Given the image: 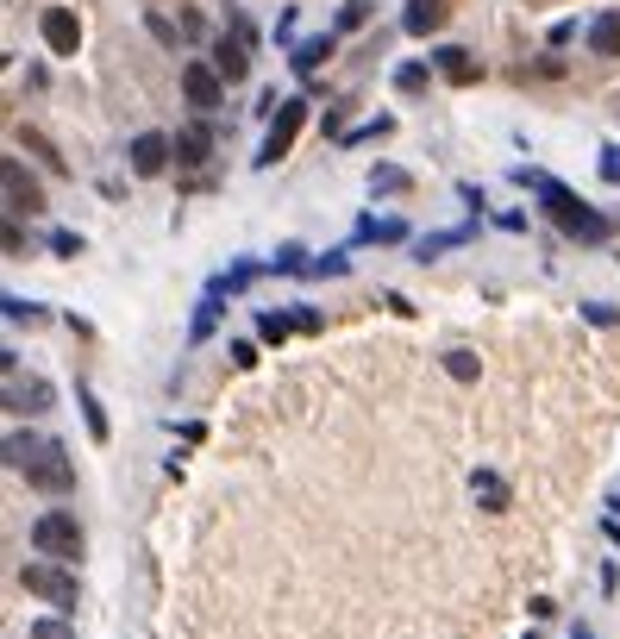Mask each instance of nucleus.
I'll return each instance as SVG.
<instances>
[{
  "label": "nucleus",
  "instance_id": "4be33fe9",
  "mask_svg": "<svg viewBox=\"0 0 620 639\" xmlns=\"http://www.w3.org/2000/svg\"><path fill=\"white\" fill-rule=\"evenodd\" d=\"M445 370L458 376V383H476V370H483V364H476V351H445Z\"/></svg>",
  "mask_w": 620,
  "mask_h": 639
},
{
  "label": "nucleus",
  "instance_id": "f8f14e48",
  "mask_svg": "<svg viewBox=\"0 0 620 639\" xmlns=\"http://www.w3.org/2000/svg\"><path fill=\"white\" fill-rule=\"evenodd\" d=\"M433 69H439L445 82H458V88L483 82V63H476V57L464 51V44H439V51H433Z\"/></svg>",
  "mask_w": 620,
  "mask_h": 639
},
{
  "label": "nucleus",
  "instance_id": "bb28decb",
  "mask_svg": "<svg viewBox=\"0 0 620 639\" xmlns=\"http://www.w3.org/2000/svg\"><path fill=\"white\" fill-rule=\"evenodd\" d=\"M395 88H401V94H420V88H426V63H401V69H395Z\"/></svg>",
  "mask_w": 620,
  "mask_h": 639
},
{
  "label": "nucleus",
  "instance_id": "2f4dec72",
  "mask_svg": "<svg viewBox=\"0 0 620 639\" xmlns=\"http://www.w3.org/2000/svg\"><path fill=\"white\" fill-rule=\"evenodd\" d=\"M51 251H57V257H76L82 239H76V232H51Z\"/></svg>",
  "mask_w": 620,
  "mask_h": 639
},
{
  "label": "nucleus",
  "instance_id": "b1692460",
  "mask_svg": "<svg viewBox=\"0 0 620 639\" xmlns=\"http://www.w3.org/2000/svg\"><path fill=\"white\" fill-rule=\"evenodd\" d=\"M226 38H238V44H245V51H257V26H251V19L238 13V7L226 13Z\"/></svg>",
  "mask_w": 620,
  "mask_h": 639
},
{
  "label": "nucleus",
  "instance_id": "6ab92c4d",
  "mask_svg": "<svg viewBox=\"0 0 620 639\" xmlns=\"http://www.w3.org/2000/svg\"><path fill=\"white\" fill-rule=\"evenodd\" d=\"M370 188H376V195H401V188H408V170H389V163H376V170H370Z\"/></svg>",
  "mask_w": 620,
  "mask_h": 639
},
{
  "label": "nucleus",
  "instance_id": "423d86ee",
  "mask_svg": "<svg viewBox=\"0 0 620 639\" xmlns=\"http://www.w3.org/2000/svg\"><path fill=\"white\" fill-rule=\"evenodd\" d=\"M182 94H188V107H195V113L226 107V82L213 76V63H188L182 69Z\"/></svg>",
  "mask_w": 620,
  "mask_h": 639
},
{
  "label": "nucleus",
  "instance_id": "7c9ffc66",
  "mask_svg": "<svg viewBox=\"0 0 620 639\" xmlns=\"http://www.w3.org/2000/svg\"><path fill=\"white\" fill-rule=\"evenodd\" d=\"M583 320H595V326H620V314H614L608 301H589V307H583Z\"/></svg>",
  "mask_w": 620,
  "mask_h": 639
},
{
  "label": "nucleus",
  "instance_id": "9d476101",
  "mask_svg": "<svg viewBox=\"0 0 620 639\" xmlns=\"http://www.w3.org/2000/svg\"><path fill=\"white\" fill-rule=\"evenodd\" d=\"M170 163H176V151H170L163 132H138L132 138V176H163Z\"/></svg>",
  "mask_w": 620,
  "mask_h": 639
},
{
  "label": "nucleus",
  "instance_id": "f704fd0d",
  "mask_svg": "<svg viewBox=\"0 0 620 639\" xmlns=\"http://www.w3.org/2000/svg\"><path fill=\"white\" fill-rule=\"evenodd\" d=\"M577 639H589V633H577Z\"/></svg>",
  "mask_w": 620,
  "mask_h": 639
},
{
  "label": "nucleus",
  "instance_id": "f257e3e1",
  "mask_svg": "<svg viewBox=\"0 0 620 639\" xmlns=\"http://www.w3.org/2000/svg\"><path fill=\"white\" fill-rule=\"evenodd\" d=\"M520 182H533L539 188V201H545V213L570 232V239H583V245H595V239H608V220L595 213L589 201H577L564 182H552V176H539V170H520Z\"/></svg>",
  "mask_w": 620,
  "mask_h": 639
},
{
  "label": "nucleus",
  "instance_id": "393cba45",
  "mask_svg": "<svg viewBox=\"0 0 620 639\" xmlns=\"http://www.w3.org/2000/svg\"><path fill=\"white\" fill-rule=\"evenodd\" d=\"M213 326H220V295H207V301H201V314H195V326H188V333H195V339H207Z\"/></svg>",
  "mask_w": 620,
  "mask_h": 639
},
{
  "label": "nucleus",
  "instance_id": "5701e85b",
  "mask_svg": "<svg viewBox=\"0 0 620 639\" xmlns=\"http://www.w3.org/2000/svg\"><path fill=\"white\" fill-rule=\"evenodd\" d=\"M464 239H470V232H433V239H420V251H414V257H420V264H426V257H439V251H451V245H464Z\"/></svg>",
  "mask_w": 620,
  "mask_h": 639
},
{
  "label": "nucleus",
  "instance_id": "cd10ccee",
  "mask_svg": "<svg viewBox=\"0 0 620 639\" xmlns=\"http://www.w3.org/2000/svg\"><path fill=\"white\" fill-rule=\"evenodd\" d=\"M357 26H370V0H351V7L339 13V32H357Z\"/></svg>",
  "mask_w": 620,
  "mask_h": 639
},
{
  "label": "nucleus",
  "instance_id": "473e14b6",
  "mask_svg": "<svg viewBox=\"0 0 620 639\" xmlns=\"http://www.w3.org/2000/svg\"><path fill=\"white\" fill-rule=\"evenodd\" d=\"M602 182H620V145L602 151Z\"/></svg>",
  "mask_w": 620,
  "mask_h": 639
},
{
  "label": "nucleus",
  "instance_id": "c9c22d12",
  "mask_svg": "<svg viewBox=\"0 0 620 639\" xmlns=\"http://www.w3.org/2000/svg\"><path fill=\"white\" fill-rule=\"evenodd\" d=\"M614 508H620V502H614Z\"/></svg>",
  "mask_w": 620,
  "mask_h": 639
},
{
  "label": "nucleus",
  "instance_id": "f3484780",
  "mask_svg": "<svg viewBox=\"0 0 620 639\" xmlns=\"http://www.w3.org/2000/svg\"><path fill=\"white\" fill-rule=\"evenodd\" d=\"M589 51L595 57H620V13H602L589 26Z\"/></svg>",
  "mask_w": 620,
  "mask_h": 639
},
{
  "label": "nucleus",
  "instance_id": "0eeeda50",
  "mask_svg": "<svg viewBox=\"0 0 620 639\" xmlns=\"http://www.w3.org/2000/svg\"><path fill=\"white\" fill-rule=\"evenodd\" d=\"M51 408V383L44 376H26V383H0V414H44Z\"/></svg>",
  "mask_w": 620,
  "mask_h": 639
},
{
  "label": "nucleus",
  "instance_id": "1a4fd4ad",
  "mask_svg": "<svg viewBox=\"0 0 620 639\" xmlns=\"http://www.w3.org/2000/svg\"><path fill=\"white\" fill-rule=\"evenodd\" d=\"M44 44H51V57H76L82 51V19L69 7H44Z\"/></svg>",
  "mask_w": 620,
  "mask_h": 639
},
{
  "label": "nucleus",
  "instance_id": "7ed1b4c3",
  "mask_svg": "<svg viewBox=\"0 0 620 639\" xmlns=\"http://www.w3.org/2000/svg\"><path fill=\"white\" fill-rule=\"evenodd\" d=\"M19 583H26L38 602H51L57 614H69V608L82 602V583H76V571H69V564H44V558H38V564H26V571H19Z\"/></svg>",
  "mask_w": 620,
  "mask_h": 639
},
{
  "label": "nucleus",
  "instance_id": "aec40b11",
  "mask_svg": "<svg viewBox=\"0 0 620 639\" xmlns=\"http://www.w3.org/2000/svg\"><path fill=\"white\" fill-rule=\"evenodd\" d=\"M0 314H7V320H19V326H44V314H38L32 301H19V295H0Z\"/></svg>",
  "mask_w": 620,
  "mask_h": 639
},
{
  "label": "nucleus",
  "instance_id": "6e6552de",
  "mask_svg": "<svg viewBox=\"0 0 620 639\" xmlns=\"http://www.w3.org/2000/svg\"><path fill=\"white\" fill-rule=\"evenodd\" d=\"M26 477H32V489H44V495H69V489H76V470H69V452H63V445H51V452H44V458L26 470Z\"/></svg>",
  "mask_w": 620,
  "mask_h": 639
},
{
  "label": "nucleus",
  "instance_id": "9b49d317",
  "mask_svg": "<svg viewBox=\"0 0 620 639\" xmlns=\"http://www.w3.org/2000/svg\"><path fill=\"white\" fill-rule=\"evenodd\" d=\"M51 445H57V439H44V433H7V439H0V464L26 477V470H32L44 452H51Z\"/></svg>",
  "mask_w": 620,
  "mask_h": 639
},
{
  "label": "nucleus",
  "instance_id": "dca6fc26",
  "mask_svg": "<svg viewBox=\"0 0 620 639\" xmlns=\"http://www.w3.org/2000/svg\"><path fill=\"white\" fill-rule=\"evenodd\" d=\"M19 145H26V151H32L38 163H51V176H69V163L57 157V145H51V138H44L38 126H19Z\"/></svg>",
  "mask_w": 620,
  "mask_h": 639
},
{
  "label": "nucleus",
  "instance_id": "f03ea898",
  "mask_svg": "<svg viewBox=\"0 0 620 639\" xmlns=\"http://www.w3.org/2000/svg\"><path fill=\"white\" fill-rule=\"evenodd\" d=\"M32 546L51 558V564H76L88 539H82V527H76V514H69V508H51V514L32 520Z\"/></svg>",
  "mask_w": 620,
  "mask_h": 639
},
{
  "label": "nucleus",
  "instance_id": "c85d7f7f",
  "mask_svg": "<svg viewBox=\"0 0 620 639\" xmlns=\"http://www.w3.org/2000/svg\"><path fill=\"white\" fill-rule=\"evenodd\" d=\"M32 639H76V633H69V621H63V614H57V621H51V614H44V621L32 627Z\"/></svg>",
  "mask_w": 620,
  "mask_h": 639
},
{
  "label": "nucleus",
  "instance_id": "39448f33",
  "mask_svg": "<svg viewBox=\"0 0 620 639\" xmlns=\"http://www.w3.org/2000/svg\"><path fill=\"white\" fill-rule=\"evenodd\" d=\"M0 195H7L13 213H44V182L19 157H0Z\"/></svg>",
  "mask_w": 620,
  "mask_h": 639
},
{
  "label": "nucleus",
  "instance_id": "2eb2a0df",
  "mask_svg": "<svg viewBox=\"0 0 620 639\" xmlns=\"http://www.w3.org/2000/svg\"><path fill=\"white\" fill-rule=\"evenodd\" d=\"M439 26H445V0H408V13H401V32L426 38V32H439Z\"/></svg>",
  "mask_w": 620,
  "mask_h": 639
},
{
  "label": "nucleus",
  "instance_id": "412c9836",
  "mask_svg": "<svg viewBox=\"0 0 620 639\" xmlns=\"http://www.w3.org/2000/svg\"><path fill=\"white\" fill-rule=\"evenodd\" d=\"M257 333H264V345H282L295 326H289V314H257Z\"/></svg>",
  "mask_w": 620,
  "mask_h": 639
},
{
  "label": "nucleus",
  "instance_id": "4468645a",
  "mask_svg": "<svg viewBox=\"0 0 620 639\" xmlns=\"http://www.w3.org/2000/svg\"><path fill=\"white\" fill-rule=\"evenodd\" d=\"M213 76H220V82H245L251 76V51L238 38H220V44H213Z\"/></svg>",
  "mask_w": 620,
  "mask_h": 639
},
{
  "label": "nucleus",
  "instance_id": "a211bd4d",
  "mask_svg": "<svg viewBox=\"0 0 620 639\" xmlns=\"http://www.w3.org/2000/svg\"><path fill=\"white\" fill-rule=\"evenodd\" d=\"M326 57H332V38H307V44H295V57H289V63H295V76H314Z\"/></svg>",
  "mask_w": 620,
  "mask_h": 639
},
{
  "label": "nucleus",
  "instance_id": "ddd939ff",
  "mask_svg": "<svg viewBox=\"0 0 620 639\" xmlns=\"http://www.w3.org/2000/svg\"><path fill=\"white\" fill-rule=\"evenodd\" d=\"M170 151H176V163H188V170H201V163L213 157V132L195 120V126H182V132L170 138Z\"/></svg>",
  "mask_w": 620,
  "mask_h": 639
},
{
  "label": "nucleus",
  "instance_id": "a878e982",
  "mask_svg": "<svg viewBox=\"0 0 620 639\" xmlns=\"http://www.w3.org/2000/svg\"><path fill=\"white\" fill-rule=\"evenodd\" d=\"M82 408H88V433H94V439H107V408H101V395L82 389Z\"/></svg>",
  "mask_w": 620,
  "mask_h": 639
},
{
  "label": "nucleus",
  "instance_id": "20e7f679",
  "mask_svg": "<svg viewBox=\"0 0 620 639\" xmlns=\"http://www.w3.org/2000/svg\"><path fill=\"white\" fill-rule=\"evenodd\" d=\"M301 126H307V101L295 94V101H282V107L270 113V132H264V145H257V170H276V163L295 151Z\"/></svg>",
  "mask_w": 620,
  "mask_h": 639
},
{
  "label": "nucleus",
  "instance_id": "c756f323",
  "mask_svg": "<svg viewBox=\"0 0 620 639\" xmlns=\"http://www.w3.org/2000/svg\"><path fill=\"white\" fill-rule=\"evenodd\" d=\"M0 251H26V232H19L7 213H0Z\"/></svg>",
  "mask_w": 620,
  "mask_h": 639
},
{
  "label": "nucleus",
  "instance_id": "72a5a7b5",
  "mask_svg": "<svg viewBox=\"0 0 620 639\" xmlns=\"http://www.w3.org/2000/svg\"><path fill=\"white\" fill-rule=\"evenodd\" d=\"M13 370H19V358H13V351H0V383H7Z\"/></svg>",
  "mask_w": 620,
  "mask_h": 639
}]
</instances>
